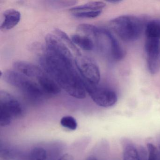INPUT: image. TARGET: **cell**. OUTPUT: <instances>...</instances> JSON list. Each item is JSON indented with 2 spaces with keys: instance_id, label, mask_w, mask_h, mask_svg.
Listing matches in <instances>:
<instances>
[{
  "instance_id": "obj_1",
  "label": "cell",
  "mask_w": 160,
  "mask_h": 160,
  "mask_svg": "<svg viewBox=\"0 0 160 160\" xmlns=\"http://www.w3.org/2000/svg\"><path fill=\"white\" fill-rule=\"evenodd\" d=\"M41 62L45 72L55 79L61 88L74 98H86L84 81L75 69L73 62L50 53H46Z\"/></svg>"
},
{
  "instance_id": "obj_2",
  "label": "cell",
  "mask_w": 160,
  "mask_h": 160,
  "mask_svg": "<svg viewBox=\"0 0 160 160\" xmlns=\"http://www.w3.org/2000/svg\"><path fill=\"white\" fill-rule=\"evenodd\" d=\"M110 24L118 36L126 42L136 41L139 39L143 31V23L139 18L134 16L118 17L112 19Z\"/></svg>"
},
{
  "instance_id": "obj_3",
  "label": "cell",
  "mask_w": 160,
  "mask_h": 160,
  "mask_svg": "<svg viewBox=\"0 0 160 160\" xmlns=\"http://www.w3.org/2000/svg\"><path fill=\"white\" fill-rule=\"evenodd\" d=\"M3 78L5 82L20 90L30 100L39 101L45 94L39 84L15 70H7Z\"/></svg>"
},
{
  "instance_id": "obj_4",
  "label": "cell",
  "mask_w": 160,
  "mask_h": 160,
  "mask_svg": "<svg viewBox=\"0 0 160 160\" xmlns=\"http://www.w3.org/2000/svg\"><path fill=\"white\" fill-rule=\"evenodd\" d=\"M24 110L21 104L12 94L4 91L0 92V125H10L13 119L21 118Z\"/></svg>"
},
{
  "instance_id": "obj_5",
  "label": "cell",
  "mask_w": 160,
  "mask_h": 160,
  "mask_svg": "<svg viewBox=\"0 0 160 160\" xmlns=\"http://www.w3.org/2000/svg\"><path fill=\"white\" fill-rule=\"evenodd\" d=\"M83 81L87 92L97 105L108 108L113 106L117 103L118 96L114 91L108 88Z\"/></svg>"
},
{
  "instance_id": "obj_6",
  "label": "cell",
  "mask_w": 160,
  "mask_h": 160,
  "mask_svg": "<svg viewBox=\"0 0 160 160\" xmlns=\"http://www.w3.org/2000/svg\"><path fill=\"white\" fill-rule=\"evenodd\" d=\"M76 66L84 81L93 85H98L101 73L97 63L91 58L82 55L77 56Z\"/></svg>"
},
{
  "instance_id": "obj_7",
  "label": "cell",
  "mask_w": 160,
  "mask_h": 160,
  "mask_svg": "<svg viewBox=\"0 0 160 160\" xmlns=\"http://www.w3.org/2000/svg\"><path fill=\"white\" fill-rule=\"evenodd\" d=\"M100 30L96 46L114 59H122L124 56V51L117 39L108 31L104 29H100Z\"/></svg>"
},
{
  "instance_id": "obj_8",
  "label": "cell",
  "mask_w": 160,
  "mask_h": 160,
  "mask_svg": "<svg viewBox=\"0 0 160 160\" xmlns=\"http://www.w3.org/2000/svg\"><path fill=\"white\" fill-rule=\"evenodd\" d=\"M160 40L146 38L145 48L147 56V66L152 74H155L160 68Z\"/></svg>"
},
{
  "instance_id": "obj_9",
  "label": "cell",
  "mask_w": 160,
  "mask_h": 160,
  "mask_svg": "<svg viewBox=\"0 0 160 160\" xmlns=\"http://www.w3.org/2000/svg\"><path fill=\"white\" fill-rule=\"evenodd\" d=\"M45 42L47 51L58 57L74 61L71 50L56 34H47L45 37Z\"/></svg>"
},
{
  "instance_id": "obj_10",
  "label": "cell",
  "mask_w": 160,
  "mask_h": 160,
  "mask_svg": "<svg viewBox=\"0 0 160 160\" xmlns=\"http://www.w3.org/2000/svg\"><path fill=\"white\" fill-rule=\"evenodd\" d=\"M14 70L28 78L38 79L44 71L36 65L23 61H18L13 64Z\"/></svg>"
},
{
  "instance_id": "obj_11",
  "label": "cell",
  "mask_w": 160,
  "mask_h": 160,
  "mask_svg": "<svg viewBox=\"0 0 160 160\" xmlns=\"http://www.w3.org/2000/svg\"><path fill=\"white\" fill-rule=\"evenodd\" d=\"M38 84L45 93L50 95H56L61 92V88L55 79L50 75L44 72L37 79Z\"/></svg>"
},
{
  "instance_id": "obj_12",
  "label": "cell",
  "mask_w": 160,
  "mask_h": 160,
  "mask_svg": "<svg viewBox=\"0 0 160 160\" xmlns=\"http://www.w3.org/2000/svg\"><path fill=\"white\" fill-rule=\"evenodd\" d=\"M3 22L1 26V29L4 30H9L16 27L20 22L21 14L18 10L10 9L6 10L3 13Z\"/></svg>"
},
{
  "instance_id": "obj_13",
  "label": "cell",
  "mask_w": 160,
  "mask_h": 160,
  "mask_svg": "<svg viewBox=\"0 0 160 160\" xmlns=\"http://www.w3.org/2000/svg\"><path fill=\"white\" fill-rule=\"evenodd\" d=\"M123 160H140L139 153L134 144L127 139L122 141Z\"/></svg>"
},
{
  "instance_id": "obj_14",
  "label": "cell",
  "mask_w": 160,
  "mask_h": 160,
  "mask_svg": "<svg viewBox=\"0 0 160 160\" xmlns=\"http://www.w3.org/2000/svg\"><path fill=\"white\" fill-rule=\"evenodd\" d=\"M71 38L75 44L86 51L92 50L96 44L92 38L83 34H74Z\"/></svg>"
},
{
  "instance_id": "obj_15",
  "label": "cell",
  "mask_w": 160,
  "mask_h": 160,
  "mask_svg": "<svg viewBox=\"0 0 160 160\" xmlns=\"http://www.w3.org/2000/svg\"><path fill=\"white\" fill-rule=\"evenodd\" d=\"M106 3L103 2H91L83 5H79L70 9L72 13L89 11H102L105 7Z\"/></svg>"
},
{
  "instance_id": "obj_16",
  "label": "cell",
  "mask_w": 160,
  "mask_h": 160,
  "mask_svg": "<svg viewBox=\"0 0 160 160\" xmlns=\"http://www.w3.org/2000/svg\"><path fill=\"white\" fill-rule=\"evenodd\" d=\"M145 33L146 38L160 40V22L156 20L148 22L146 26Z\"/></svg>"
},
{
  "instance_id": "obj_17",
  "label": "cell",
  "mask_w": 160,
  "mask_h": 160,
  "mask_svg": "<svg viewBox=\"0 0 160 160\" xmlns=\"http://www.w3.org/2000/svg\"><path fill=\"white\" fill-rule=\"evenodd\" d=\"M54 33L64 42V43L69 48V49H71L75 54H76L77 56L81 55L79 49L77 48L75 44L72 41V38L71 39L65 32L61 30L56 28L54 30Z\"/></svg>"
},
{
  "instance_id": "obj_18",
  "label": "cell",
  "mask_w": 160,
  "mask_h": 160,
  "mask_svg": "<svg viewBox=\"0 0 160 160\" xmlns=\"http://www.w3.org/2000/svg\"><path fill=\"white\" fill-rule=\"evenodd\" d=\"M61 124L62 127L72 131L76 130L78 123L76 120L72 116H65L62 118Z\"/></svg>"
},
{
  "instance_id": "obj_19",
  "label": "cell",
  "mask_w": 160,
  "mask_h": 160,
  "mask_svg": "<svg viewBox=\"0 0 160 160\" xmlns=\"http://www.w3.org/2000/svg\"><path fill=\"white\" fill-rule=\"evenodd\" d=\"M30 160H46L47 159L46 151L42 148H35L31 151Z\"/></svg>"
},
{
  "instance_id": "obj_20",
  "label": "cell",
  "mask_w": 160,
  "mask_h": 160,
  "mask_svg": "<svg viewBox=\"0 0 160 160\" xmlns=\"http://www.w3.org/2000/svg\"><path fill=\"white\" fill-rule=\"evenodd\" d=\"M102 11H89V12H78L72 13L75 17L82 18H94L98 17L102 13Z\"/></svg>"
},
{
  "instance_id": "obj_21",
  "label": "cell",
  "mask_w": 160,
  "mask_h": 160,
  "mask_svg": "<svg viewBox=\"0 0 160 160\" xmlns=\"http://www.w3.org/2000/svg\"><path fill=\"white\" fill-rule=\"evenodd\" d=\"M147 148L148 152V160H156L158 151L155 146L152 143H148Z\"/></svg>"
},
{
  "instance_id": "obj_22",
  "label": "cell",
  "mask_w": 160,
  "mask_h": 160,
  "mask_svg": "<svg viewBox=\"0 0 160 160\" xmlns=\"http://www.w3.org/2000/svg\"><path fill=\"white\" fill-rule=\"evenodd\" d=\"M59 160H74V159L72 155L69 154H65L62 156Z\"/></svg>"
},
{
  "instance_id": "obj_23",
  "label": "cell",
  "mask_w": 160,
  "mask_h": 160,
  "mask_svg": "<svg viewBox=\"0 0 160 160\" xmlns=\"http://www.w3.org/2000/svg\"><path fill=\"white\" fill-rule=\"evenodd\" d=\"M87 160H98L97 159H96L95 157H92V156H91V157H89V158H88V159H87Z\"/></svg>"
},
{
  "instance_id": "obj_24",
  "label": "cell",
  "mask_w": 160,
  "mask_h": 160,
  "mask_svg": "<svg viewBox=\"0 0 160 160\" xmlns=\"http://www.w3.org/2000/svg\"><path fill=\"white\" fill-rule=\"evenodd\" d=\"M156 160H160V152L158 151Z\"/></svg>"
},
{
  "instance_id": "obj_25",
  "label": "cell",
  "mask_w": 160,
  "mask_h": 160,
  "mask_svg": "<svg viewBox=\"0 0 160 160\" xmlns=\"http://www.w3.org/2000/svg\"><path fill=\"white\" fill-rule=\"evenodd\" d=\"M158 145H159V150H160V151H159V152H160V138H159V143H158Z\"/></svg>"
}]
</instances>
